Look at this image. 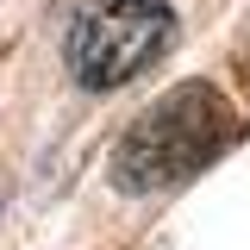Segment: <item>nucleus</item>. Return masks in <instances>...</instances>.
I'll use <instances>...</instances> for the list:
<instances>
[{"instance_id":"1","label":"nucleus","mask_w":250,"mask_h":250,"mask_svg":"<svg viewBox=\"0 0 250 250\" xmlns=\"http://www.w3.org/2000/svg\"><path fill=\"white\" fill-rule=\"evenodd\" d=\"M238 106L213 88V82H182L163 100H150L138 125L113 144V188L125 194H150V188L188 182L207 163L238 144Z\"/></svg>"},{"instance_id":"2","label":"nucleus","mask_w":250,"mask_h":250,"mask_svg":"<svg viewBox=\"0 0 250 250\" xmlns=\"http://www.w3.org/2000/svg\"><path fill=\"white\" fill-rule=\"evenodd\" d=\"M169 25V0H82L62 38V62L82 88H119L163 57Z\"/></svg>"}]
</instances>
